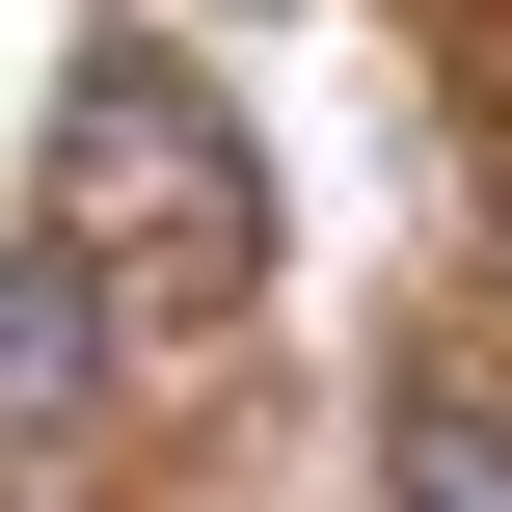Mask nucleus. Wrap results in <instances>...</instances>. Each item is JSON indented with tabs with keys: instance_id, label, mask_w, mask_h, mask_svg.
<instances>
[{
	"instance_id": "nucleus-3",
	"label": "nucleus",
	"mask_w": 512,
	"mask_h": 512,
	"mask_svg": "<svg viewBox=\"0 0 512 512\" xmlns=\"http://www.w3.org/2000/svg\"><path fill=\"white\" fill-rule=\"evenodd\" d=\"M81 405H108V297L27 243V270H0V459H27V432H81Z\"/></svg>"
},
{
	"instance_id": "nucleus-4",
	"label": "nucleus",
	"mask_w": 512,
	"mask_h": 512,
	"mask_svg": "<svg viewBox=\"0 0 512 512\" xmlns=\"http://www.w3.org/2000/svg\"><path fill=\"white\" fill-rule=\"evenodd\" d=\"M486 270H512V162H486Z\"/></svg>"
},
{
	"instance_id": "nucleus-2",
	"label": "nucleus",
	"mask_w": 512,
	"mask_h": 512,
	"mask_svg": "<svg viewBox=\"0 0 512 512\" xmlns=\"http://www.w3.org/2000/svg\"><path fill=\"white\" fill-rule=\"evenodd\" d=\"M378 512H512V405H486V351H405V378H378Z\"/></svg>"
},
{
	"instance_id": "nucleus-1",
	"label": "nucleus",
	"mask_w": 512,
	"mask_h": 512,
	"mask_svg": "<svg viewBox=\"0 0 512 512\" xmlns=\"http://www.w3.org/2000/svg\"><path fill=\"white\" fill-rule=\"evenodd\" d=\"M27 243L108 297V351H216L243 297H270V162H243V108L189 81V54H54V189H27Z\"/></svg>"
}]
</instances>
